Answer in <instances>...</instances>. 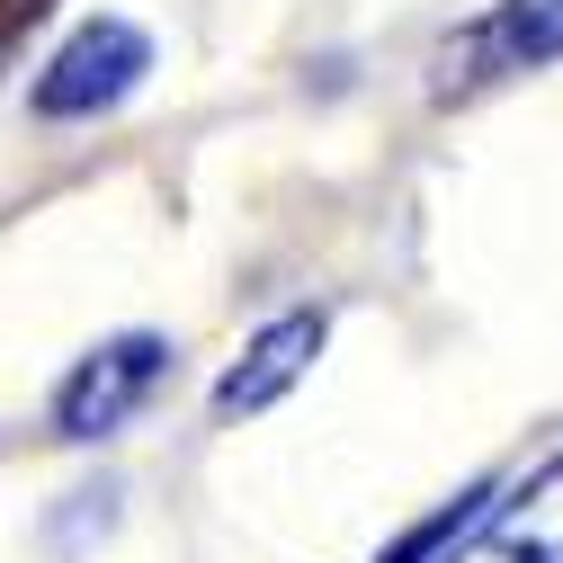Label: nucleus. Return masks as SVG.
Wrapping results in <instances>:
<instances>
[{"instance_id":"nucleus-1","label":"nucleus","mask_w":563,"mask_h":563,"mask_svg":"<svg viewBox=\"0 0 563 563\" xmlns=\"http://www.w3.org/2000/svg\"><path fill=\"white\" fill-rule=\"evenodd\" d=\"M144 73H153V36L134 27V19H90V27H73V36L54 45V63H45L36 90H27V108L45 125L108 117V108H125L134 90H144Z\"/></svg>"},{"instance_id":"nucleus-2","label":"nucleus","mask_w":563,"mask_h":563,"mask_svg":"<svg viewBox=\"0 0 563 563\" xmlns=\"http://www.w3.org/2000/svg\"><path fill=\"white\" fill-rule=\"evenodd\" d=\"M170 376V340L162 331H117L90 358H73V376L54 385V439H117L134 411L153 402V385Z\"/></svg>"},{"instance_id":"nucleus-3","label":"nucleus","mask_w":563,"mask_h":563,"mask_svg":"<svg viewBox=\"0 0 563 563\" xmlns=\"http://www.w3.org/2000/svg\"><path fill=\"white\" fill-rule=\"evenodd\" d=\"M430 563H563V456H545L528 483H510Z\"/></svg>"},{"instance_id":"nucleus-4","label":"nucleus","mask_w":563,"mask_h":563,"mask_svg":"<svg viewBox=\"0 0 563 563\" xmlns=\"http://www.w3.org/2000/svg\"><path fill=\"white\" fill-rule=\"evenodd\" d=\"M322 313H277L251 349H242V367H224L216 376V420H251V411H268V402H287L305 376H313V358H322Z\"/></svg>"},{"instance_id":"nucleus-5","label":"nucleus","mask_w":563,"mask_h":563,"mask_svg":"<svg viewBox=\"0 0 563 563\" xmlns=\"http://www.w3.org/2000/svg\"><path fill=\"white\" fill-rule=\"evenodd\" d=\"M563 54V0H501L474 36H465V81L483 73H537Z\"/></svg>"},{"instance_id":"nucleus-6","label":"nucleus","mask_w":563,"mask_h":563,"mask_svg":"<svg viewBox=\"0 0 563 563\" xmlns=\"http://www.w3.org/2000/svg\"><path fill=\"white\" fill-rule=\"evenodd\" d=\"M45 10H54V0H0V54H10V45H19V36L45 19Z\"/></svg>"}]
</instances>
